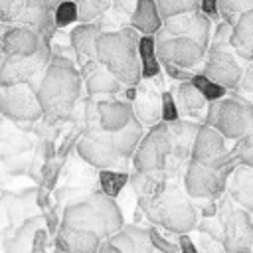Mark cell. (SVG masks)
<instances>
[{
  "instance_id": "27",
  "label": "cell",
  "mask_w": 253,
  "mask_h": 253,
  "mask_svg": "<svg viewBox=\"0 0 253 253\" xmlns=\"http://www.w3.org/2000/svg\"><path fill=\"white\" fill-rule=\"evenodd\" d=\"M138 57H140V75L142 79H152L160 75V63L154 49V36L142 34L138 40Z\"/></svg>"
},
{
  "instance_id": "6",
  "label": "cell",
  "mask_w": 253,
  "mask_h": 253,
  "mask_svg": "<svg viewBox=\"0 0 253 253\" xmlns=\"http://www.w3.org/2000/svg\"><path fill=\"white\" fill-rule=\"evenodd\" d=\"M138 40L140 34L130 26L113 32H101L97 38V61L105 65L125 87H134L142 79Z\"/></svg>"
},
{
  "instance_id": "19",
  "label": "cell",
  "mask_w": 253,
  "mask_h": 253,
  "mask_svg": "<svg viewBox=\"0 0 253 253\" xmlns=\"http://www.w3.org/2000/svg\"><path fill=\"white\" fill-rule=\"evenodd\" d=\"M160 107H162V95L150 83V79H142V83L138 81L136 95L132 99V111L144 128L160 121Z\"/></svg>"
},
{
  "instance_id": "18",
  "label": "cell",
  "mask_w": 253,
  "mask_h": 253,
  "mask_svg": "<svg viewBox=\"0 0 253 253\" xmlns=\"http://www.w3.org/2000/svg\"><path fill=\"white\" fill-rule=\"evenodd\" d=\"M97 113H99V125L103 130L115 132L121 130L125 125H128L134 119L132 103L115 99L113 95H101L97 97Z\"/></svg>"
},
{
  "instance_id": "32",
  "label": "cell",
  "mask_w": 253,
  "mask_h": 253,
  "mask_svg": "<svg viewBox=\"0 0 253 253\" xmlns=\"http://www.w3.org/2000/svg\"><path fill=\"white\" fill-rule=\"evenodd\" d=\"M156 8L164 18H170L174 14H182V12H190V10H200V0H154Z\"/></svg>"
},
{
  "instance_id": "10",
  "label": "cell",
  "mask_w": 253,
  "mask_h": 253,
  "mask_svg": "<svg viewBox=\"0 0 253 253\" xmlns=\"http://www.w3.org/2000/svg\"><path fill=\"white\" fill-rule=\"evenodd\" d=\"M233 166L211 168L190 158L182 174V186L192 200H217L225 192L227 176Z\"/></svg>"
},
{
  "instance_id": "7",
  "label": "cell",
  "mask_w": 253,
  "mask_h": 253,
  "mask_svg": "<svg viewBox=\"0 0 253 253\" xmlns=\"http://www.w3.org/2000/svg\"><path fill=\"white\" fill-rule=\"evenodd\" d=\"M204 123L221 132L225 140H237L253 125V101L229 89L223 97L208 103Z\"/></svg>"
},
{
  "instance_id": "37",
  "label": "cell",
  "mask_w": 253,
  "mask_h": 253,
  "mask_svg": "<svg viewBox=\"0 0 253 253\" xmlns=\"http://www.w3.org/2000/svg\"><path fill=\"white\" fill-rule=\"evenodd\" d=\"M164 67H166L168 75H170V77H174L176 81H190V79H192V75H194V71L184 69V67H178V65H164Z\"/></svg>"
},
{
  "instance_id": "17",
  "label": "cell",
  "mask_w": 253,
  "mask_h": 253,
  "mask_svg": "<svg viewBox=\"0 0 253 253\" xmlns=\"http://www.w3.org/2000/svg\"><path fill=\"white\" fill-rule=\"evenodd\" d=\"M47 43V38L30 26L8 24L2 36V53L4 55H32Z\"/></svg>"
},
{
  "instance_id": "14",
  "label": "cell",
  "mask_w": 253,
  "mask_h": 253,
  "mask_svg": "<svg viewBox=\"0 0 253 253\" xmlns=\"http://www.w3.org/2000/svg\"><path fill=\"white\" fill-rule=\"evenodd\" d=\"M93 190H99V170L89 162H85L81 156H73V160L67 162L65 172L61 176L57 202H69Z\"/></svg>"
},
{
  "instance_id": "38",
  "label": "cell",
  "mask_w": 253,
  "mask_h": 253,
  "mask_svg": "<svg viewBox=\"0 0 253 253\" xmlns=\"http://www.w3.org/2000/svg\"><path fill=\"white\" fill-rule=\"evenodd\" d=\"M200 10L210 16V20H217L219 14H217V0H200Z\"/></svg>"
},
{
  "instance_id": "31",
  "label": "cell",
  "mask_w": 253,
  "mask_h": 253,
  "mask_svg": "<svg viewBox=\"0 0 253 253\" xmlns=\"http://www.w3.org/2000/svg\"><path fill=\"white\" fill-rule=\"evenodd\" d=\"M229 152L237 162L253 166V125L243 136H239L235 140V144L229 148Z\"/></svg>"
},
{
  "instance_id": "22",
  "label": "cell",
  "mask_w": 253,
  "mask_h": 253,
  "mask_svg": "<svg viewBox=\"0 0 253 253\" xmlns=\"http://www.w3.org/2000/svg\"><path fill=\"white\" fill-rule=\"evenodd\" d=\"M229 43L241 61H253V8L233 22Z\"/></svg>"
},
{
  "instance_id": "36",
  "label": "cell",
  "mask_w": 253,
  "mask_h": 253,
  "mask_svg": "<svg viewBox=\"0 0 253 253\" xmlns=\"http://www.w3.org/2000/svg\"><path fill=\"white\" fill-rule=\"evenodd\" d=\"M178 107L172 93H162V107H160V121H174L178 119Z\"/></svg>"
},
{
  "instance_id": "21",
  "label": "cell",
  "mask_w": 253,
  "mask_h": 253,
  "mask_svg": "<svg viewBox=\"0 0 253 253\" xmlns=\"http://www.w3.org/2000/svg\"><path fill=\"white\" fill-rule=\"evenodd\" d=\"M99 34H101V28H99L97 22H79V26H75L69 32L71 53H73V57L79 65L85 63L87 59L95 57Z\"/></svg>"
},
{
  "instance_id": "39",
  "label": "cell",
  "mask_w": 253,
  "mask_h": 253,
  "mask_svg": "<svg viewBox=\"0 0 253 253\" xmlns=\"http://www.w3.org/2000/svg\"><path fill=\"white\" fill-rule=\"evenodd\" d=\"M6 28H8V24L0 22V55H2V36H4V32H6Z\"/></svg>"
},
{
  "instance_id": "25",
  "label": "cell",
  "mask_w": 253,
  "mask_h": 253,
  "mask_svg": "<svg viewBox=\"0 0 253 253\" xmlns=\"http://www.w3.org/2000/svg\"><path fill=\"white\" fill-rule=\"evenodd\" d=\"M128 26L134 28L138 34L154 36L158 32V28L162 26V16L156 8V2L154 0H136Z\"/></svg>"
},
{
  "instance_id": "28",
  "label": "cell",
  "mask_w": 253,
  "mask_h": 253,
  "mask_svg": "<svg viewBox=\"0 0 253 253\" xmlns=\"http://www.w3.org/2000/svg\"><path fill=\"white\" fill-rule=\"evenodd\" d=\"M128 184V172L126 170H113V168H103L99 170V190L105 192L111 198H117L123 188Z\"/></svg>"
},
{
  "instance_id": "1",
  "label": "cell",
  "mask_w": 253,
  "mask_h": 253,
  "mask_svg": "<svg viewBox=\"0 0 253 253\" xmlns=\"http://www.w3.org/2000/svg\"><path fill=\"white\" fill-rule=\"evenodd\" d=\"M198 126L200 125L180 117L174 121H158L156 125L148 126V132L142 134L132 152L134 170H158L168 178L182 180Z\"/></svg>"
},
{
  "instance_id": "34",
  "label": "cell",
  "mask_w": 253,
  "mask_h": 253,
  "mask_svg": "<svg viewBox=\"0 0 253 253\" xmlns=\"http://www.w3.org/2000/svg\"><path fill=\"white\" fill-rule=\"evenodd\" d=\"M53 22H55V28H65V26L77 22V2L61 0L53 8Z\"/></svg>"
},
{
  "instance_id": "12",
  "label": "cell",
  "mask_w": 253,
  "mask_h": 253,
  "mask_svg": "<svg viewBox=\"0 0 253 253\" xmlns=\"http://www.w3.org/2000/svg\"><path fill=\"white\" fill-rule=\"evenodd\" d=\"M190 158H194L206 166H211V168H223V166L237 164V160L231 156L221 132H217L213 126H210L206 123L200 125L196 130Z\"/></svg>"
},
{
  "instance_id": "2",
  "label": "cell",
  "mask_w": 253,
  "mask_h": 253,
  "mask_svg": "<svg viewBox=\"0 0 253 253\" xmlns=\"http://www.w3.org/2000/svg\"><path fill=\"white\" fill-rule=\"evenodd\" d=\"M83 77L73 59L53 53L36 85V95L42 107V117L55 125L75 117L81 103Z\"/></svg>"
},
{
  "instance_id": "20",
  "label": "cell",
  "mask_w": 253,
  "mask_h": 253,
  "mask_svg": "<svg viewBox=\"0 0 253 253\" xmlns=\"http://www.w3.org/2000/svg\"><path fill=\"white\" fill-rule=\"evenodd\" d=\"M225 192L239 208L253 213V166L237 162L227 176Z\"/></svg>"
},
{
  "instance_id": "33",
  "label": "cell",
  "mask_w": 253,
  "mask_h": 253,
  "mask_svg": "<svg viewBox=\"0 0 253 253\" xmlns=\"http://www.w3.org/2000/svg\"><path fill=\"white\" fill-rule=\"evenodd\" d=\"M190 81H192V83L202 91V95L208 99V103H210V101H215V99H219V97H223V95L227 93V89H225V87H221V85L213 83V81H211V79H208L202 71L194 73Z\"/></svg>"
},
{
  "instance_id": "5",
  "label": "cell",
  "mask_w": 253,
  "mask_h": 253,
  "mask_svg": "<svg viewBox=\"0 0 253 253\" xmlns=\"http://www.w3.org/2000/svg\"><path fill=\"white\" fill-rule=\"evenodd\" d=\"M144 217L170 233H190L198 223V210L194 200L186 194L182 180H168V184L150 200L138 204Z\"/></svg>"
},
{
  "instance_id": "29",
  "label": "cell",
  "mask_w": 253,
  "mask_h": 253,
  "mask_svg": "<svg viewBox=\"0 0 253 253\" xmlns=\"http://www.w3.org/2000/svg\"><path fill=\"white\" fill-rule=\"evenodd\" d=\"M77 2V22H95L113 4V0H75Z\"/></svg>"
},
{
  "instance_id": "3",
  "label": "cell",
  "mask_w": 253,
  "mask_h": 253,
  "mask_svg": "<svg viewBox=\"0 0 253 253\" xmlns=\"http://www.w3.org/2000/svg\"><path fill=\"white\" fill-rule=\"evenodd\" d=\"M144 134V126L134 117L128 125H125L121 130L109 132V130H91L83 132V136L77 140V156H81L85 162L95 166L97 170L113 168V170H126L128 158H132L134 148L138 146L140 138Z\"/></svg>"
},
{
  "instance_id": "13",
  "label": "cell",
  "mask_w": 253,
  "mask_h": 253,
  "mask_svg": "<svg viewBox=\"0 0 253 253\" xmlns=\"http://www.w3.org/2000/svg\"><path fill=\"white\" fill-rule=\"evenodd\" d=\"M202 73L213 83L229 89H235L239 77L243 73L241 59L235 55L233 47H208L206 59L202 65Z\"/></svg>"
},
{
  "instance_id": "4",
  "label": "cell",
  "mask_w": 253,
  "mask_h": 253,
  "mask_svg": "<svg viewBox=\"0 0 253 253\" xmlns=\"http://www.w3.org/2000/svg\"><path fill=\"white\" fill-rule=\"evenodd\" d=\"M123 223L125 215L117 198H111L101 190H93L69 200L61 213V225L93 231L101 239L121 229Z\"/></svg>"
},
{
  "instance_id": "15",
  "label": "cell",
  "mask_w": 253,
  "mask_h": 253,
  "mask_svg": "<svg viewBox=\"0 0 253 253\" xmlns=\"http://www.w3.org/2000/svg\"><path fill=\"white\" fill-rule=\"evenodd\" d=\"M160 28L172 36H188L204 47L210 45L211 20L202 10H190V12H182V14H174L170 18H164Z\"/></svg>"
},
{
  "instance_id": "11",
  "label": "cell",
  "mask_w": 253,
  "mask_h": 253,
  "mask_svg": "<svg viewBox=\"0 0 253 253\" xmlns=\"http://www.w3.org/2000/svg\"><path fill=\"white\" fill-rule=\"evenodd\" d=\"M0 113L14 121L16 125L22 123H36L42 119V107L36 95V87L26 83H14L0 89Z\"/></svg>"
},
{
  "instance_id": "24",
  "label": "cell",
  "mask_w": 253,
  "mask_h": 253,
  "mask_svg": "<svg viewBox=\"0 0 253 253\" xmlns=\"http://www.w3.org/2000/svg\"><path fill=\"white\" fill-rule=\"evenodd\" d=\"M101 237L93 231L85 229H75V227H65L59 225L57 233V249L63 251H79V253H93L99 251Z\"/></svg>"
},
{
  "instance_id": "16",
  "label": "cell",
  "mask_w": 253,
  "mask_h": 253,
  "mask_svg": "<svg viewBox=\"0 0 253 253\" xmlns=\"http://www.w3.org/2000/svg\"><path fill=\"white\" fill-rule=\"evenodd\" d=\"M99 251H119V253H140L154 251L148 227H140L136 223H123L121 229L101 239Z\"/></svg>"
},
{
  "instance_id": "30",
  "label": "cell",
  "mask_w": 253,
  "mask_h": 253,
  "mask_svg": "<svg viewBox=\"0 0 253 253\" xmlns=\"http://www.w3.org/2000/svg\"><path fill=\"white\" fill-rule=\"evenodd\" d=\"M253 8V0H217V14L223 22L231 24L247 10Z\"/></svg>"
},
{
  "instance_id": "26",
  "label": "cell",
  "mask_w": 253,
  "mask_h": 253,
  "mask_svg": "<svg viewBox=\"0 0 253 253\" xmlns=\"http://www.w3.org/2000/svg\"><path fill=\"white\" fill-rule=\"evenodd\" d=\"M85 81V91L91 97H101V95H117L125 89V85L105 67V65H97L87 77H83Z\"/></svg>"
},
{
  "instance_id": "8",
  "label": "cell",
  "mask_w": 253,
  "mask_h": 253,
  "mask_svg": "<svg viewBox=\"0 0 253 253\" xmlns=\"http://www.w3.org/2000/svg\"><path fill=\"white\" fill-rule=\"evenodd\" d=\"M217 211L215 217L221 223V245L225 251H251L253 247V221L251 213L229 198L227 192H223L217 200Z\"/></svg>"
},
{
  "instance_id": "35",
  "label": "cell",
  "mask_w": 253,
  "mask_h": 253,
  "mask_svg": "<svg viewBox=\"0 0 253 253\" xmlns=\"http://www.w3.org/2000/svg\"><path fill=\"white\" fill-rule=\"evenodd\" d=\"M235 91L241 93V95H245L247 99L253 101V61H249L247 67L243 69V73H241V77H239V83H237Z\"/></svg>"
},
{
  "instance_id": "9",
  "label": "cell",
  "mask_w": 253,
  "mask_h": 253,
  "mask_svg": "<svg viewBox=\"0 0 253 253\" xmlns=\"http://www.w3.org/2000/svg\"><path fill=\"white\" fill-rule=\"evenodd\" d=\"M154 49L156 57L162 65H178L196 73L198 67L204 65L208 47L200 45L196 40L188 36H172L162 28L154 34Z\"/></svg>"
},
{
  "instance_id": "23",
  "label": "cell",
  "mask_w": 253,
  "mask_h": 253,
  "mask_svg": "<svg viewBox=\"0 0 253 253\" xmlns=\"http://www.w3.org/2000/svg\"><path fill=\"white\" fill-rule=\"evenodd\" d=\"M174 101H176L178 113H182L190 119H200L206 115L208 99L202 95V91L192 81H180L178 83Z\"/></svg>"
}]
</instances>
